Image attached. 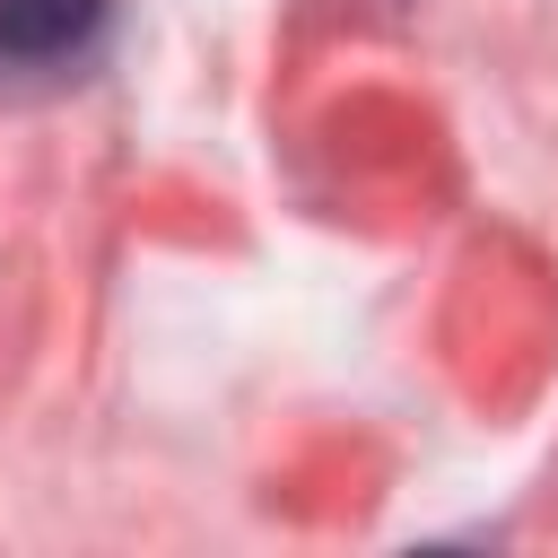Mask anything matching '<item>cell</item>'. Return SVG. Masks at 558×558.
<instances>
[{"label": "cell", "mask_w": 558, "mask_h": 558, "mask_svg": "<svg viewBox=\"0 0 558 558\" xmlns=\"http://www.w3.org/2000/svg\"><path fill=\"white\" fill-rule=\"evenodd\" d=\"M113 0H0V70H61L105 35Z\"/></svg>", "instance_id": "1"}]
</instances>
